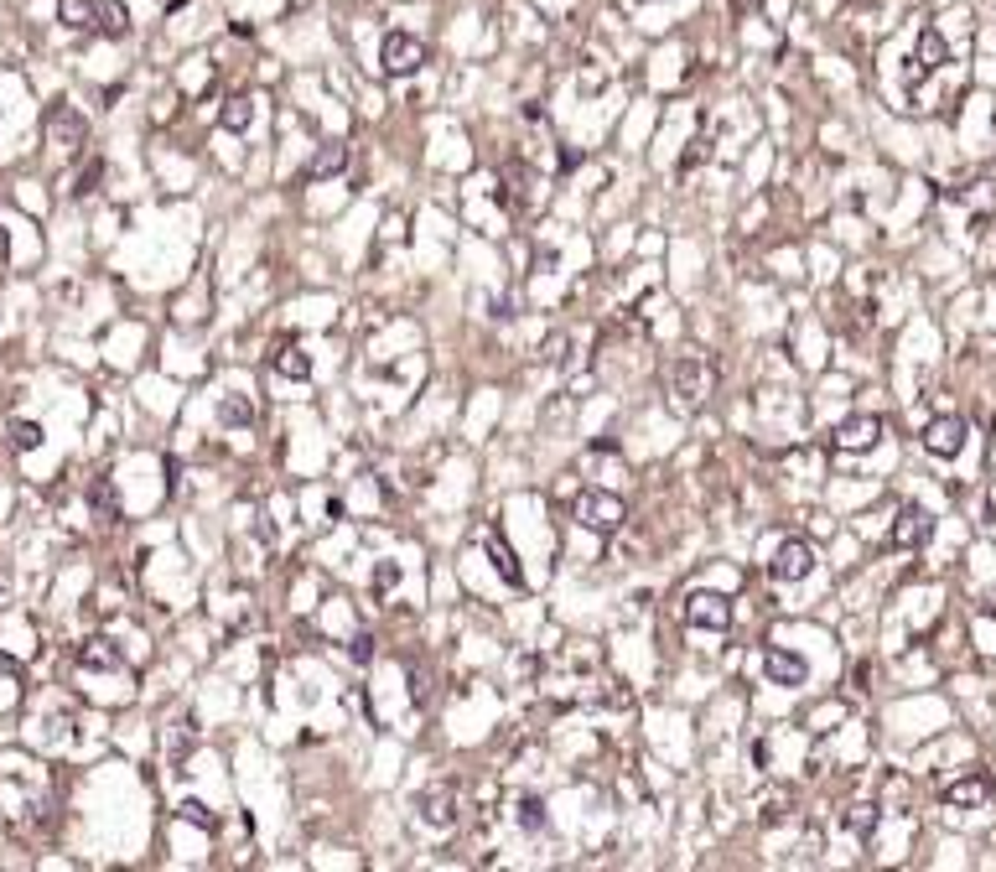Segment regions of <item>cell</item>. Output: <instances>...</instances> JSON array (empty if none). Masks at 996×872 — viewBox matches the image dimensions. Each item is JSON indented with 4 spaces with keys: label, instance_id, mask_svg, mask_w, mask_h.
Instances as JSON below:
<instances>
[{
    "label": "cell",
    "instance_id": "obj_4",
    "mask_svg": "<svg viewBox=\"0 0 996 872\" xmlns=\"http://www.w3.org/2000/svg\"><path fill=\"white\" fill-rule=\"evenodd\" d=\"M42 130H48V141L58 145V151H68V156H73V151L89 141V120H83L73 104H63V99H58V104H48V120H42Z\"/></svg>",
    "mask_w": 996,
    "mask_h": 872
},
{
    "label": "cell",
    "instance_id": "obj_30",
    "mask_svg": "<svg viewBox=\"0 0 996 872\" xmlns=\"http://www.w3.org/2000/svg\"><path fill=\"white\" fill-rule=\"evenodd\" d=\"M0 670H5V675H16V660H11V654H0Z\"/></svg>",
    "mask_w": 996,
    "mask_h": 872
},
{
    "label": "cell",
    "instance_id": "obj_1",
    "mask_svg": "<svg viewBox=\"0 0 996 872\" xmlns=\"http://www.w3.org/2000/svg\"><path fill=\"white\" fill-rule=\"evenodd\" d=\"M711 395V364L701 354H680L670 364V405L675 410H695Z\"/></svg>",
    "mask_w": 996,
    "mask_h": 872
},
{
    "label": "cell",
    "instance_id": "obj_6",
    "mask_svg": "<svg viewBox=\"0 0 996 872\" xmlns=\"http://www.w3.org/2000/svg\"><path fill=\"white\" fill-rule=\"evenodd\" d=\"M457 784H431V790H420V800H416V815H420V825L426 831H451L457 825Z\"/></svg>",
    "mask_w": 996,
    "mask_h": 872
},
{
    "label": "cell",
    "instance_id": "obj_20",
    "mask_svg": "<svg viewBox=\"0 0 996 872\" xmlns=\"http://www.w3.org/2000/svg\"><path fill=\"white\" fill-rule=\"evenodd\" d=\"M89 504H94V515L104 519V525H120V494H114V484L99 478V484L89 488Z\"/></svg>",
    "mask_w": 996,
    "mask_h": 872
},
{
    "label": "cell",
    "instance_id": "obj_17",
    "mask_svg": "<svg viewBox=\"0 0 996 872\" xmlns=\"http://www.w3.org/2000/svg\"><path fill=\"white\" fill-rule=\"evenodd\" d=\"M58 16L68 32H94L99 27V5L94 0H58Z\"/></svg>",
    "mask_w": 996,
    "mask_h": 872
},
{
    "label": "cell",
    "instance_id": "obj_11",
    "mask_svg": "<svg viewBox=\"0 0 996 872\" xmlns=\"http://www.w3.org/2000/svg\"><path fill=\"white\" fill-rule=\"evenodd\" d=\"M965 447V420L960 416H934L924 426V452L929 457H960Z\"/></svg>",
    "mask_w": 996,
    "mask_h": 872
},
{
    "label": "cell",
    "instance_id": "obj_22",
    "mask_svg": "<svg viewBox=\"0 0 996 872\" xmlns=\"http://www.w3.org/2000/svg\"><path fill=\"white\" fill-rule=\"evenodd\" d=\"M99 27H104L110 37H130V11L120 5V0H104V5H99Z\"/></svg>",
    "mask_w": 996,
    "mask_h": 872
},
{
    "label": "cell",
    "instance_id": "obj_13",
    "mask_svg": "<svg viewBox=\"0 0 996 872\" xmlns=\"http://www.w3.org/2000/svg\"><path fill=\"white\" fill-rule=\"evenodd\" d=\"M763 675H768L773 686H804L810 665H804L794 649H768V654H763Z\"/></svg>",
    "mask_w": 996,
    "mask_h": 872
},
{
    "label": "cell",
    "instance_id": "obj_16",
    "mask_svg": "<svg viewBox=\"0 0 996 872\" xmlns=\"http://www.w3.org/2000/svg\"><path fill=\"white\" fill-rule=\"evenodd\" d=\"M79 665L83 670H120V649H114V639H83Z\"/></svg>",
    "mask_w": 996,
    "mask_h": 872
},
{
    "label": "cell",
    "instance_id": "obj_24",
    "mask_svg": "<svg viewBox=\"0 0 996 872\" xmlns=\"http://www.w3.org/2000/svg\"><path fill=\"white\" fill-rule=\"evenodd\" d=\"M11 447L16 452H37L42 447V426L37 420H11Z\"/></svg>",
    "mask_w": 996,
    "mask_h": 872
},
{
    "label": "cell",
    "instance_id": "obj_28",
    "mask_svg": "<svg viewBox=\"0 0 996 872\" xmlns=\"http://www.w3.org/2000/svg\"><path fill=\"white\" fill-rule=\"evenodd\" d=\"M99 177H104V162H89L83 166V177H79V187H73V197H89L99 187Z\"/></svg>",
    "mask_w": 996,
    "mask_h": 872
},
{
    "label": "cell",
    "instance_id": "obj_31",
    "mask_svg": "<svg viewBox=\"0 0 996 872\" xmlns=\"http://www.w3.org/2000/svg\"><path fill=\"white\" fill-rule=\"evenodd\" d=\"M11 255V239H5V229H0V260Z\"/></svg>",
    "mask_w": 996,
    "mask_h": 872
},
{
    "label": "cell",
    "instance_id": "obj_15",
    "mask_svg": "<svg viewBox=\"0 0 996 872\" xmlns=\"http://www.w3.org/2000/svg\"><path fill=\"white\" fill-rule=\"evenodd\" d=\"M338 172H348V145H322L317 156L306 162V182H327V177H338Z\"/></svg>",
    "mask_w": 996,
    "mask_h": 872
},
{
    "label": "cell",
    "instance_id": "obj_26",
    "mask_svg": "<svg viewBox=\"0 0 996 872\" xmlns=\"http://www.w3.org/2000/svg\"><path fill=\"white\" fill-rule=\"evenodd\" d=\"M177 815H182V821H193V825H203V831H213V825H218V821H213V810L203 805V800H182Z\"/></svg>",
    "mask_w": 996,
    "mask_h": 872
},
{
    "label": "cell",
    "instance_id": "obj_29",
    "mask_svg": "<svg viewBox=\"0 0 996 872\" xmlns=\"http://www.w3.org/2000/svg\"><path fill=\"white\" fill-rule=\"evenodd\" d=\"M395 581H400V566H395V561H379V571H374V592L385 598V592L395 587Z\"/></svg>",
    "mask_w": 996,
    "mask_h": 872
},
{
    "label": "cell",
    "instance_id": "obj_7",
    "mask_svg": "<svg viewBox=\"0 0 996 872\" xmlns=\"http://www.w3.org/2000/svg\"><path fill=\"white\" fill-rule=\"evenodd\" d=\"M883 441V416H846L831 431V452H872Z\"/></svg>",
    "mask_w": 996,
    "mask_h": 872
},
{
    "label": "cell",
    "instance_id": "obj_10",
    "mask_svg": "<svg viewBox=\"0 0 996 872\" xmlns=\"http://www.w3.org/2000/svg\"><path fill=\"white\" fill-rule=\"evenodd\" d=\"M945 63H949V48H945V37L934 32V27H924V32H918V58H914V63H908V68H903V79H908V83H914V89H918V83L929 79L934 68H945Z\"/></svg>",
    "mask_w": 996,
    "mask_h": 872
},
{
    "label": "cell",
    "instance_id": "obj_14",
    "mask_svg": "<svg viewBox=\"0 0 996 872\" xmlns=\"http://www.w3.org/2000/svg\"><path fill=\"white\" fill-rule=\"evenodd\" d=\"M482 550H488V561H493V571H498L503 581H509V587H524V571H519L514 550L503 546V535H498V530H488V535H482Z\"/></svg>",
    "mask_w": 996,
    "mask_h": 872
},
{
    "label": "cell",
    "instance_id": "obj_21",
    "mask_svg": "<svg viewBox=\"0 0 996 872\" xmlns=\"http://www.w3.org/2000/svg\"><path fill=\"white\" fill-rule=\"evenodd\" d=\"M514 821L524 825V831H546V800L519 794V800H514Z\"/></svg>",
    "mask_w": 996,
    "mask_h": 872
},
{
    "label": "cell",
    "instance_id": "obj_8",
    "mask_svg": "<svg viewBox=\"0 0 996 872\" xmlns=\"http://www.w3.org/2000/svg\"><path fill=\"white\" fill-rule=\"evenodd\" d=\"M810 571H815V546H810V540H784V546L773 550V561H768L773 581H804Z\"/></svg>",
    "mask_w": 996,
    "mask_h": 872
},
{
    "label": "cell",
    "instance_id": "obj_18",
    "mask_svg": "<svg viewBox=\"0 0 996 872\" xmlns=\"http://www.w3.org/2000/svg\"><path fill=\"white\" fill-rule=\"evenodd\" d=\"M270 369L281 374V379H312V354L296 348V343H286V348L270 358Z\"/></svg>",
    "mask_w": 996,
    "mask_h": 872
},
{
    "label": "cell",
    "instance_id": "obj_23",
    "mask_svg": "<svg viewBox=\"0 0 996 872\" xmlns=\"http://www.w3.org/2000/svg\"><path fill=\"white\" fill-rule=\"evenodd\" d=\"M218 420H224V426H249V420H255V405L244 400V395H228V400L218 405Z\"/></svg>",
    "mask_w": 996,
    "mask_h": 872
},
{
    "label": "cell",
    "instance_id": "obj_12",
    "mask_svg": "<svg viewBox=\"0 0 996 872\" xmlns=\"http://www.w3.org/2000/svg\"><path fill=\"white\" fill-rule=\"evenodd\" d=\"M991 800V779L986 774H965V779H949L945 784V805L949 810H976Z\"/></svg>",
    "mask_w": 996,
    "mask_h": 872
},
{
    "label": "cell",
    "instance_id": "obj_5",
    "mask_svg": "<svg viewBox=\"0 0 996 872\" xmlns=\"http://www.w3.org/2000/svg\"><path fill=\"white\" fill-rule=\"evenodd\" d=\"M685 629L726 633L732 629V602H726L722 592H691V598H685Z\"/></svg>",
    "mask_w": 996,
    "mask_h": 872
},
{
    "label": "cell",
    "instance_id": "obj_27",
    "mask_svg": "<svg viewBox=\"0 0 996 872\" xmlns=\"http://www.w3.org/2000/svg\"><path fill=\"white\" fill-rule=\"evenodd\" d=\"M348 660H354V665H369L374 660V633H354V639H348Z\"/></svg>",
    "mask_w": 996,
    "mask_h": 872
},
{
    "label": "cell",
    "instance_id": "obj_19",
    "mask_svg": "<svg viewBox=\"0 0 996 872\" xmlns=\"http://www.w3.org/2000/svg\"><path fill=\"white\" fill-rule=\"evenodd\" d=\"M218 125H224V130H249V125H255V99H249V94H228L224 110H218Z\"/></svg>",
    "mask_w": 996,
    "mask_h": 872
},
{
    "label": "cell",
    "instance_id": "obj_25",
    "mask_svg": "<svg viewBox=\"0 0 996 872\" xmlns=\"http://www.w3.org/2000/svg\"><path fill=\"white\" fill-rule=\"evenodd\" d=\"M841 825L856 831V836H872V825H877V805H852L846 815H841Z\"/></svg>",
    "mask_w": 996,
    "mask_h": 872
},
{
    "label": "cell",
    "instance_id": "obj_3",
    "mask_svg": "<svg viewBox=\"0 0 996 872\" xmlns=\"http://www.w3.org/2000/svg\"><path fill=\"white\" fill-rule=\"evenodd\" d=\"M420 63H426V42H420V37L385 32V42H379V68H385L389 79H410Z\"/></svg>",
    "mask_w": 996,
    "mask_h": 872
},
{
    "label": "cell",
    "instance_id": "obj_2",
    "mask_svg": "<svg viewBox=\"0 0 996 872\" xmlns=\"http://www.w3.org/2000/svg\"><path fill=\"white\" fill-rule=\"evenodd\" d=\"M628 519V504L623 494H608V488H587L577 499V525L592 535H618Z\"/></svg>",
    "mask_w": 996,
    "mask_h": 872
},
{
    "label": "cell",
    "instance_id": "obj_9",
    "mask_svg": "<svg viewBox=\"0 0 996 872\" xmlns=\"http://www.w3.org/2000/svg\"><path fill=\"white\" fill-rule=\"evenodd\" d=\"M929 530H934V515H929V509H918V504H903L898 519H893V535H887V546H893V550H914V546H924V540H929Z\"/></svg>",
    "mask_w": 996,
    "mask_h": 872
}]
</instances>
